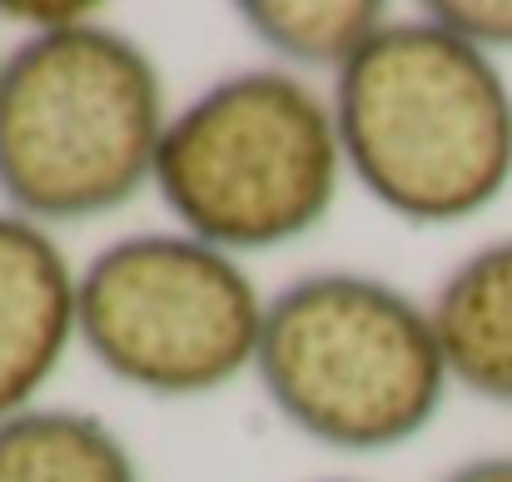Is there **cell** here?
I'll return each mask as SVG.
<instances>
[{"label": "cell", "instance_id": "cell-5", "mask_svg": "<svg viewBox=\"0 0 512 482\" xmlns=\"http://www.w3.org/2000/svg\"><path fill=\"white\" fill-rule=\"evenodd\" d=\"M264 309L234 254L194 234H125L80 274V343L125 388L199 398L254 368Z\"/></svg>", "mask_w": 512, "mask_h": 482}, {"label": "cell", "instance_id": "cell-4", "mask_svg": "<svg viewBox=\"0 0 512 482\" xmlns=\"http://www.w3.org/2000/svg\"><path fill=\"white\" fill-rule=\"evenodd\" d=\"M343 169L334 100L279 65H254L170 115L155 189L184 234L224 254H259L329 219Z\"/></svg>", "mask_w": 512, "mask_h": 482}, {"label": "cell", "instance_id": "cell-10", "mask_svg": "<svg viewBox=\"0 0 512 482\" xmlns=\"http://www.w3.org/2000/svg\"><path fill=\"white\" fill-rule=\"evenodd\" d=\"M423 15L483 55L512 50V0H438Z\"/></svg>", "mask_w": 512, "mask_h": 482}, {"label": "cell", "instance_id": "cell-2", "mask_svg": "<svg viewBox=\"0 0 512 482\" xmlns=\"http://www.w3.org/2000/svg\"><path fill=\"white\" fill-rule=\"evenodd\" d=\"M170 130L160 65L115 25L25 35L0 55V199L35 224L125 209Z\"/></svg>", "mask_w": 512, "mask_h": 482}, {"label": "cell", "instance_id": "cell-8", "mask_svg": "<svg viewBox=\"0 0 512 482\" xmlns=\"http://www.w3.org/2000/svg\"><path fill=\"white\" fill-rule=\"evenodd\" d=\"M0 482H140V468L95 413L30 408L0 423Z\"/></svg>", "mask_w": 512, "mask_h": 482}, {"label": "cell", "instance_id": "cell-1", "mask_svg": "<svg viewBox=\"0 0 512 482\" xmlns=\"http://www.w3.org/2000/svg\"><path fill=\"white\" fill-rule=\"evenodd\" d=\"M348 174L403 224L478 219L512 184V85L428 15L388 20L339 75Z\"/></svg>", "mask_w": 512, "mask_h": 482}, {"label": "cell", "instance_id": "cell-6", "mask_svg": "<svg viewBox=\"0 0 512 482\" xmlns=\"http://www.w3.org/2000/svg\"><path fill=\"white\" fill-rule=\"evenodd\" d=\"M80 338V274L45 224L0 209V423L35 393Z\"/></svg>", "mask_w": 512, "mask_h": 482}, {"label": "cell", "instance_id": "cell-7", "mask_svg": "<svg viewBox=\"0 0 512 482\" xmlns=\"http://www.w3.org/2000/svg\"><path fill=\"white\" fill-rule=\"evenodd\" d=\"M448 373L488 403H512V239L473 249L428 304Z\"/></svg>", "mask_w": 512, "mask_h": 482}, {"label": "cell", "instance_id": "cell-11", "mask_svg": "<svg viewBox=\"0 0 512 482\" xmlns=\"http://www.w3.org/2000/svg\"><path fill=\"white\" fill-rule=\"evenodd\" d=\"M443 482H512V453H493V458H468L458 463Z\"/></svg>", "mask_w": 512, "mask_h": 482}, {"label": "cell", "instance_id": "cell-3", "mask_svg": "<svg viewBox=\"0 0 512 482\" xmlns=\"http://www.w3.org/2000/svg\"><path fill=\"white\" fill-rule=\"evenodd\" d=\"M254 373L279 418L334 453L413 443L453 383L433 314L353 269L304 274L269 299Z\"/></svg>", "mask_w": 512, "mask_h": 482}, {"label": "cell", "instance_id": "cell-9", "mask_svg": "<svg viewBox=\"0 0 512 482\" xmlns=\"http://www.w3.org/2000/svg\"><path fill=\"white\" fill-rule=\"evenodd\" d=\"M239 20L274 60L339 75L388 25V10L373 0H249Z\"/></svg>", "mask_w": 512, "mask_h": 482}]
</instances>
